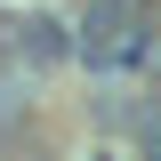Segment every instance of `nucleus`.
<instances>
[{"mask_svg": "<svg viewBox=\"0 0 161 161\" xmlns=\"http://www.w3.org/2000/svg\"><path fill=\"white\" fill-rule=\"evenodd\" d=\"M80 161H129V145H121V137H97V145H89Z\"/></svg>", "mask_w": 161, "mask_h": 161, "instance_id": "obj_2", "label": "nucleus"}, {"mask_svg": "<svg viewBox=\"0 0 161 161\" xmlns=\"http://www.w3.org/2000/svg\"><path fill=\"white\" fill-rule=\"evenodd\" d=\"M145 16H161V0H80L73 16V64H89V80H137V32Z\"/></svg>", "mask_w": 161, "mask_h": 161, "instance_id": "obj_1", "label": "nucleus"}]
</instances>
